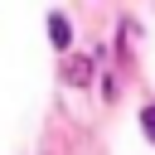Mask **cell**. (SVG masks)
<instances>
[{
  "label": "cell",
  "mask_w": 155,
  "mask_h": 155,
  "mask_svg": "<svg viewBox=\"0 0 155 155\" xmlns=\"http://www.w3.org/2000/svg\"><path fill=\"white\" fill-rule=\"evenodd\" d=\"M140 126H145V136L155 140V107H145V111H140Z\"/></svg>",
  "instance_id": "3"
},
{
  "label": "cell",
  "mask_w": 155,
  "mask_h": 155,
  "mask_svg": "<svg viewBox=\"0 0 155 155\" xmlns=\"http://www.w3.org/2000/svg\"><path fill=\"white\" fill-rule=\"evenodd\" d=\"M48 39H53V48H68L73 44V29H68L63 15H48Z\"/></svg>",
  "instance_id": "1"
},
{
  "label": "cell",
  "mask_w": 155,
  "mask_h": 155,
  "mask_svg": "<svg viewBox=\"0 0 155 155\" xmlns=\"http://www.w3.org/2000/svg\"><path fill=\"white\" fill-rule=\"evenodd\" d=\"M87 73H92V63H87V58H73L63 78H68V82H87Z\"/></svg>",
  "instance_id": "2"
}]
</instances>
